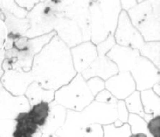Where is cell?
<instances>
[{
    "label": "cell",
    "instance_id": "d590c367",
    "mask_svg": "<svg viewBox=\"0 0 160 137\" xmlns=\"http://www.w3.org/2000/svg\"><path fill=\"white\" fill-rule=\"evenodd\" d=\"M15 2L19 7L30 12L39 2V0H15Z\"/></svg>",
    "mask_w": 160,
    "mask_h": 137
},
{
    "label": "cell",
    "instance_id": "6da1fadb",
    "mask_svg": "<svg viewBox=\"0 0 160 137\" xmlns=\"http://www.w3.org/2000/svg\"><path fill=\"white\" fill-rule=\"evenodd\" d=\"M30 72L41 87L54 91L68 84L77 75L70 48L57 35L35 55Z\"/></svg>",
    "mask_w": 160,
    "mask_h": 137
},
{
    "label": "cell",
    "instance_id": "7402d4cb",
    "mask_svg": "<svg viewBox=\"0 0 160 137\" xmlns=\"http://www.w3.org/2000/svg\"><path fill=\"white\" fill-rule=\"evenodd\" d=\"M140 97L144 114L154 117L160 115V96L154 93L152 89L140 92Z\"/></svg>",
    "mask_w": 160,
    "mask_h": 137
},
{
    "label": "cell",
    "instance_id": "ffe728a7",
    "mask_svg": "<svg viewBox=\"0 0 160 137\" xmlns=\"http://www.w3.org/2000/svg\"><path fill=\"white\" fill-rule=\"evenodd\" d=\"M54 90H48L42 88L37 82L34 81L28 87L24 96L27 98L31 107L41 102L51 103L54 100Z\"/></svg>",
    "mask_w": 160,
    "mask_h": 137
},
{
    "label": "cell",
    "instance_id": "7a4b0ae2",
    "mask_svg": "<svg viewBox=\"0 0 160 137\" xmlns=\"http://www.w3.org/2000/svg\"><path fill=\"white\" fill-rule=\"evenodd\" d=\"M117 104H106L93 100L82 111L67 110L65 121L56 132L59 137H82V131L91 124H113L117 119Z\"/></svg>",
    "mask_w": 160,
    "mask_h": 137
},
{
    "label": "cell",
    "instance_id": "8992f818",
    "mask_svg": "<svg viewBox=\"0 0 160 137\" xmlns=\"http://www.w3.org/2000/svg\"><path fill=\"white\" fill-rule=\"evenodd\" d=\"M56 32H53L47 35L38 36L36 38H28L26 46L20 51L16 50L17 61L13 66V70L24 71V72H29L32 70V63L35 55L38 54L42 49L48 44L49 42L56 35Z\"/></svg>",
    "mask_w": 160,
    "mask_h": 137
},
{
    "label": "cell",
    "instance_id": "3957f363",
    "mask_svg": "<svg viewBox=\"0 0 160 137\" xmlns=\"http://www.w3.org/2000/svg\"><path fill=\"white\" fill-rule=\"evenodd\" d=\"M90 42L98 46L109 35H114L122 11L120 0L90 1Z\"/></svg>",
    "mask_w": 160,
    "mask_h": 137
},
{
    "label": "cell",
    "instance_id": "7bdbcfd3",
    "mask_svg": "<svg viewBox=\"0 0 160 137\" xmlns=\"http://www.w3.org/2000/svg\"><path fill=\"white\" fill-rule=\"evenodd\" d=\"M2 89V84L0 83V90H1Z\"/></svg>",
    "mask_w": 160,
    "mask_h": 137
},
{
    "label": "cell",
    "instance_id": "4dcf8cb0",
    "mask_svg": "<svg viewBox=\"0 0 160 137\" xmlns=\"http://www.w3.org/2000/svg\"><path fill=\"white\" fill-rule=\"evenodd\" d=\"M86 81H87V85L90 89V93L94 97L100 92L104 89V81L98 77H93Z\"/></svg>",
    "mask_w": 160,
    "mask_h": 137
},
{
    "label": "cell",
    "instance_id": "ab89813d",
    "mask_svg": "<svg viewBox=\"0 0 160 137\" xmlns=\"http://www.w3.org/2000/svg\"><path fill=\"white\" fill-rule=\"evenodd\" d=\"M152 90L153 91L154 93H155L157 96H160V82L154 85L152 88Z\"/></svg>",
    "mask_w": 160,
    "mask_h": 137
},
{
    "label": "cell",
    "instance_id": "7c38bea8",
    "mask_svg": "<svg viewBox=\"0 0 160 137\" xmlns=\"http://www.w3.org/2000/svg\"><path fill=\"white\" fill-rule=\"evenodd\" d=\"M144 42H160V0H155L153 9L135 27Z\"/></svg>",
    "mask_w": 160,
    "mask_h": 137
},
{
    "label": "cell",
    "instance_id": "f1b7e54d",
    "mask_svg": "<svg viewBox=\"0 0 160 137\" xmlns=\"http://www.w3.org/2000/svg\"><path fill=\"white\" fill-rule=\"evenodd\" d=\"M117 112H118V116L117 119L113 123L114 126L116 128L121 127L124 124H127L128 121L129 112L127 110V107L124 100H118L117 103Z\"/></svg>",
    "mask_w": 160,
    "mask_h": 137
},
{
    "label": "cell",
    "instance_id": "277c9868",
    "mask_svg": "<svg viewBox=\"0 0 160 137\" xmlns=\"http://www.w3.org/2000/svg\"><path fill=\"white\" fill-rule=\"evenodd\" d=\"M62 17H64L62 0H39V2L26 17L30 23V28L24 36L33 38L54 32V27Z\"/></svg>",
    "mask_w": 160,
    "mask_h": 137
},
{
    "label": "cell",
    "instance_id": "8fae6325",
    "mask_svg": "<svg viewBox=\"0 0 160 137\" xmlns=\"http://www.w3.org/2000/svg\"><path fill=\"white\" fill-rule=\"evenodd\" d=\"M31 106L24 96H15L2 88L0 90V120H14L22 112H28Z\"/></svg>",
    "mask_w": 160,
    "mask_h": 137
},
{
    "label": "cell",
    "instance_id": "e0dca14e",
    "mask_svg": "<svg viewBox=\"0 0 160 137\" xmlns=\"http://www.w3.org/2000/svg\"><path fill=\"white\" fill-rule=\"evenodd\" d=\"M118 73V67L109 58L106 56H98L88 68L81 73V75L85 81L93 77H98L105 81Z\"/></svg>",
    "mask_w": 160,
    "mask_h": 137
},
{
    "label": "cell",
    "instance_id": "1f68e13d",
    "mask_svg": "<svg viewBox=\"0 0 160 137\" xmlns=\"http://www.w3.org/2000/svg\"><path fill=\"white\" fill-rule=\"evenodd\" d=\"M14 126V120H0V137H13Z\"/></svg>",
    "mask_w": 160,
    "mask_h": 137
},
{
    "label": "cell",
    "instance_id": "9a60e30c",
    "mask_svg": "<svg viewBox=\"0 0 160 137\" xmlns=\"http://www.w3.org/2000/svg\"><path fill=\"white\" fill-rule=\"evenodd\" d=\"M54 32L57 36L70 49L83 42L82 31L78 24L64 16L59 19Z\"/></svg>",
    "mask_w": 160,
    "mask_h": 137
},
{
    "label": "cell",
    "instance_id": "d6986e66",
    "mask_svg": "<svg viewBox=\"0 0 160 137\" xmlns=\"http://www.w3.org/2000/svg\"><path fill=\"white\" fill-rule=\"evenodd\" d=\"M0 17L4 22L7 34L17 35V36H23L30 28V23L27 18L20 19L16 17L1 7H0Z\"/></svg>",
    "mask_w": 160,
    "mask_h": 137
},
{
    "label": "cell",
    "instance_id": "ba28073f",
    "mask_svg": "<svg viewBox=\"0 0 160 137\" xmlns=\"http://www.w3.org/2000/svg\"><path fill=\"white\" fill-rule=\"evenodd\" d=\"M136 90L141 91L152 89L156 83L160 82V70L146 58L140 56L130 70Z\"/></svg>",
    "mask_w": 160,
    "mask_h": 137
},
{
    "label": "cell",
    "instance_id": "60d3db41",
    "mask_svg": "<svg viewBox=\"0 0 160 137\" xmlns=\"http://www.w3.org/2000/svg\"><path fill=\"white\" fill-rule=\"evenodd\" d=\"M128 137H148L145 134L143 133H137V134H130Z\"/></svg>",
    "mask_w": 160,
    "mask_h": 137
},
{
    "label": "cell",
    "instance_id": "5b68a950",
    "mask_svg": "<svg viewBox=\"0 0 160 137\" xmlns=\"http://www.w3.org/2000/svg\"><path fill=\"white\" fill-rule=\"evenodd\" d=\"M94 100L81 74H77L68 84L54 93V101L66 110L82 111Z\"/></svg>",
    "mask_w": 160,
    "mask_h": 137
},
{
    "label": "cell",
    "instance_id": "74e56055",
    "mask_svg": "<svg viewBox=\"0 0 160 137\" xmlns=\"http://www.w3.org/2000/svg\"><path fill=\"white\" fill-rule=\"evenodd\" d=\"M7 28H6L4 22L2 21V20L1 19V17H0V49L3 47L6 38H7Z\"/></svg>",
    "mask_w": 160,
    "mask_h": 137
},
{
    "label": "cell",
    "instance_id": "f546056e",
    "mask_svg": "<svg viewBox=\"0 0 160 137\" xmlns=\"http://www.w3.org/2000/svg\"><path fill=\"white\" fill-rule=\"evenodd\" d=\"M115 44L116 43H115L114 35H109L104 42L96 46L98 56H106V54L112 50Z\"/></svg>",
    "mask_w": 160,
    "mask_h": 137
},
{
    "label": "cell",
    "instance_id": "9c48e42d",
    "mask_svg": "<svg viewBox=\"0 0 160 137\" xmlns=\"http://www.w3.org/2000/svg\"><path fill=\"white\" fill-rule=\"evenodd\" d=\"M115 43L118 46L139 50L144 45L142 36L130 22L128 14L122 10L118 16V24L114 34Z\"/></svg>",
    "mask_w": 160,
    "mask_h": 137
},
{
    "label": "cell",
    "instance_id": "4fadbf2b",
    "mask_svg": "<svg viewBox=\"0 0 160 137\" xmlns=\"http://www.w3.org/2000/svg\"><path fill=\"white\" fill-rule=\"evenodd\" d=\"M104 89L118 100H124L136 90L130 71H121L104 81Z\"/></svg>",
    "mask_w": 160,
    "mask_h": 137
},
{
    "label": "cell",
    "instance_id": "5bb4252c",
    "mask_svg": "<svg viewBox=\"0 0 160 137\" xmlns=\"http://www.w3.org/2000/svg\"><path fill=\"white\" fill-rule=\"evenodd\" d=\"M72 64L77 74H81L96 60L97 47L91 42H84L70 49Z\"/></svg>",
    "mask_w": 160,
    "mask_h": 137
},
{
    "label": "cell",
    "instance_id": "d4e9b609",
    "mask_svg": "<svg viewBox=\"0 0 160 137\" xmlns=\"http://www.w3.org/2000/svg\"><path fill=\"white\" fill-rule=\"evenodd\" d=\"M139 53L140 56L148 60L160 70V42H145Z\"/></svg>",
    "mask_w": 160,
    "mask_h": 137
},
{
    "label": "cell",
    "instance_id": "4316f807",
    "mask_svg": "<svg viewBox=\"0 0 160 137\" xmlns=\"http://www.w3.org/2000/svg\"><path fill=\"white\" fill-rule=\"evenodd\" d=\"M103 137H128L131 134L128 124H124L121 127L116 128L113 124L103 125Z\"/></svg>",
    "mask_w": 160,
    "mask_h": 137
},
{
    "label": "cell",
    "instance_id": "e575fe53",
    "mask_svg": "<svg viewBox=\"0 0 160 137\" xmlns=\"http://www.w3.org/2000/svg\"><path fill=\"white\" fill-rule=\"evenodd\" d=\"M147 129L152 137H160V115L154 117L147 122Z\"/></svg>",
    "mask_w": 160,
    "mask_h": 137
},
{
    "label": "cell",
    "instance_id": "d6a6232c",
    "mask_svg": "<svg viewBox=\"0 0 160 137\" xmlns=\"http://www.w3.org/2000/svg\"><path fill=\"white\" fill-rule=\"evenodd\" d=\"M103 125L100 124H91L82 131V137H103Z\"/></svg>",
    "mask_w": 160,
    "mask_h": 137
},
{
    "label": "cell",
    "instance_id": "484cf974",
    "mask_svg": "<svg viewBox=\"0 0 160 137\" xmlns=\"http://www.w3.org/2000/svg\"><path fill=\"white\" fill-rule=\"evenodd\" d=\"M127 124L130 125L131 134L143 133L148 137H152L148 131L147 122L141 117L134 114H129Z\"/></svg>",
    "mask_w": 160,
    "mask_h": 137
},
{
    "label": "cell",
    "instance_id": "44dd1931",
    "mask_svg": "<svg viewBox=\"0 0 160 137\" xmlns=\"http://www.w3.org/2000/svg\"><path fill=\"white\" fill-rule=\"evenodd\" d=\"M14 121L13 137H34L39 131V127L31 121L28 112L20 113L15 118Z\"/></svg>",
    "mask_w": 160,
    "mask_h": 137
},
{
    "label": "cell",
    "instance_id": "603a6c76",
    "mask_svg": "<svg viewBox=\"0 0 160 137\" xmlns=\"http://www.w3.org/2000/svg\"><path fill=\"white\" fill-rule=\"evenodd\" d=\"M126 107L129 114H134L144 118L146 122H148L152 118H154L153 115H146L143 110L142 104H141V97H140V92L135 90L131 95L124 100Z\"/></svg>",
    "mask_w": 160,
    "mask_h": 137
},
{
    "label": "cell",
    "instance_id": "83f0119b",
    "mask_svg": "<svg viewBox=\"0 0 160 137\" xmlns=\"http://www.w3.org/2000/svg\"><path fill=\"white\" fill-rule=\"evenodd\" d=\"M0 7L8 12L9 13L12 14L16 17L23 19L26 18L28 12L24 9L21 8L16 4L14 0H9V1H0Z\"/></svg>",
    "mask_w": 160,
    "mask_h": 137
},
{
    "label": "cell",
    "instance_id": "2e32d148",
    "mask_svg": "<svg viewBox=\"0 0 160 137\" xmlns=\"http://www.w3.org/2000/svg\"><path fill=\"white\" fill-rule=\"evenodd\" d=\"M106 56L117 66L118 72L130 71L140 56V53L138 50L115 44Z\"/></svg>",
    "mask_w": 160,
    "mask_h": 137
},
{
    "label": "cell",
    "instance_id": "b9f144b4",
    "mask_svg": "<svg viewBox=\"0 0 160 137\" xmlns=\"http://www.w3.org/2000/svg\"><path fill=\"white\" fill-rule=\"evenodd\" d=\"M40 137H59L56 135V134H53V135H47V134H42V135Z\"/></svg>",
    "mask_w": 160,
    "mask_h": 137
},
{
    "label": "cell",
    "instance_id": "836d02e7",
    "mask_svg": "<svg viewBox=\"0 0 160 137\" xmlns=\"http://www.w3.org/2000/svg\"><path fill=\"white\" fill-rule=\"evenodd\" d=\"M94 100L100 103H103V104H112V105H116L117 103H118V100L114 97L108 91L105 89L101 91V92H100L95 96Z\"/></svg>",
    "mask_w": 160,
    "mask_h": 137
},
{
    "label": "cell",
    "instance_id": "30bf717a",
    "mask_svg": "<svg viewBox=\"0 0 160 137\" xmlns=\"http://www.w3.org/2000/svg\"><path fill=\"white\" fill-rule=\"evenodd\" d=\"M35 81L31 72L8 69L4 71L0 83L2 88L13 96H24L28 87Z\"/></svg>",
    "mask_w": 160,
    "mask_h": 137
},
{
    "label": "cell",
    "instance_id": "f35d334b",
    "mask_svg": "<svg viewBox=\"0 0 160 137\" xmlns=\"http://www.w3.org/2000/svg\"><path fill=\"white\" fill-rule=\"evenodd\" d=\"M5 53L6 50H4L3 47L0 49V78H2V75H3L4 73V71L3 69H2V64H3L4 60L6 59Z\"/></svg>",
    "mask_w": 160,
    "mask_h": 137
},
{
    "label": "cell",
    "instance_id": "52a82bcc",
    "mask_svg": "<svg viewBox=\"0 0 160 137\" xmlns=\"http://www.w3.org/2000/svg\"><path fill=\"white\" fill-rule=\"evenodd\" d=\"M90 1L62 0L64 16L75 21L82 33L84 42L90 41V16L89 7Z\"/></svg>",
    "mask_w": 160,
    "mask_h": 137
},
{
    "label": "cell",
    "instance_id": "ac0fdd59",
    "mask_svg": "<svg viewBox=\"0 0 160 137\" xmlns=\"http://www.w3.org/2000/svg\"><path fill=\"white\" fill-rule=\"evenodd\" d=\"M50 111L45 125L39 128L42 134L53 135L64 124L67 115V110L60 104H57L54 100L49 104Z\"/></svg>",
    "mask_w": 160,
    "mask_h": 137
},
{
    "label": "cell",
    "instance_id": "8d00e7d4",
    "mask_svg": "<svg viewBox=\"0 0 160 137\" xmlns=\"http://www.w3.org/2000/svg\"><path fill=\"white\" fill-rule=\"evenodd\" d=\"M138 0H121L120 7H121V10L127 12L130 9L133 8L135 6L138 5Z\"/></svg>",
    "mask_w": 160,
    "mask_h": 137
},
{
    "label": "cell",
    "instance_id": "cb8c5ba5",
    "mask_svg": "<svg viewBox=\"0 0 160 137\" xmlns=\"http://www.w3.org/2000/svg\"><path fill=\"white\" fill-rule=\"evenodd\" d=\"M50 111V106L48 103L41 102L31 107L28 111L31 121L38 127L42 128L45 125Z\"/></svg>",
    "mask_w": 160,
    "mask_h": 137
}]
</instances>
